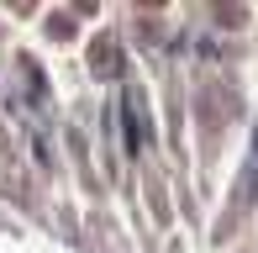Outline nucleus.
Listing matches in <instances>:
<instances>
[{"instance_id": "1", "label": "nucleus", "mask_w": 258, "mask_h": 253, "mask_svg": "<svg viewBox=\"0 0 258 253\" xmlns=\"http://www.w3.org/2000/svg\"><path fill=\"white\" fill-rule=\"evenodd\" d=\"M111 69H116V42H111V37H100V42H95V74L105 79Z\"/></svg>"}]
</instances>
